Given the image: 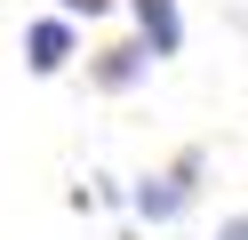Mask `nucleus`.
<instances>
[{"mask_svg":"<svg viewBox=\"0 0 248 240\" xmlns=\"http://www.w3.org/2000/svg\"><path fill=\"white\" fill-rule=\"evenodd\" d=\"M192 176H200V160H176L168 176H144V192H136V216H184L192 208Z\"/></svg>","mask_w":248,"mask_h":240,"instance_id":"1","label":"nucleus"},{"mask_svg":"<svg viewBox=\"0 0 248 240\" xmlns=\"http://www.w3.org/2000/svg\"><path fill=\"white\" fill-rule=\"evenodd\" d=\"M136 24H144L152 56H176V40H184V24H176V0H136Z\"/></svg>","mask_w":248,"mask_h":240,"instance_id":"2","label":"nucleus"},{"mask_svg":"<svg viewBox=\"0 0 248 240\" xmlns=\"http://www.w3.org/2000/svg\"><path fill=\"white\" fill-rule=\"evenodd\" d=\"M64 64H72V32L56 16H40L32 24V72H64Z\"/></svg>","mask_w":248,"mask_h":240,"instance_id":"3","label":"nucleus"},{"mask_svg":"<svg viewBox=\"0 0 248 240\" xmlns=\"http://www.w3.org/2000/svg\"><path fill=\"white\" fill-rule=\"evenodd\" d=\"M144 64H152V40H144V48H112V56L96 64V80H104V88H128V80L144 72Z\"/></svg>","mask_w":248,"mask_h":240,"instance_id":"4","label":"nucleus"},{"mask_svg":"<svg viewBox=\"0 0 248 240\" xmlns=\"http://www.w3.org/2000/svg\"><path fill=\"white\" fill-rule=\"evenodd\" d=\"M56 8H72V16H104L112 0H56Z\"/></svg>","mask_w":248,"mask_h":240,"instance_id":"5","label":"nucleus"},{"mask_svg":"<svg viewBox=\"0 0 248 240\" xmlns=\"http://www.w3.org/2000/svg\"><path fill=\"white\" fill-rule=\"evenodd\" d=\"M216 240H248V216H232V224H216Z\"/></svg>","mask_w":248,"mask_h":240,"instance_id":"6","label":"nucleus"}]
</instances>
